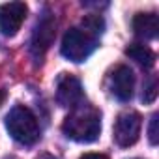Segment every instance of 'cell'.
Masks as SVG:
<instances>
[{"label": "cell", "mask_w": 159, "mask_h": 159, "mask_svg": "<svg viewBox=\"0 0 159 159\" xmlns=\"http://www.w3.org/2000/svg\"><path fill=\"white\" fill-rule=\"evenodd\" d=\"M6 129L10 131L11 139L17 140L19 144L25 146H32L39 140V125L38 120L34 116V112L25 107V105H17L13 107L8 116H6Z\"/></svg>", "instance_id": "7a4b0ae2"}, {"label": "cell", "mask_w": 159, "mask_h": 159, "mask_svg": "<svg viewBox=\"0 0 159 159\" xmlns=\"http://www.w3.org/2000/svg\"><path fill=\"white\" fill-rule=\"evenodd\" d=\"M125 54L131 60H135L137 64H140L142 67H152L155 64V52L142 43H131L125 49Z\"/></svg>", "instance_id": "30bf717a"}, {"label": "cell", "mask_w": 159, "mask_h": 159, "mask_svg": "<svg viewBox=\"0 0 159 159\" xmlns=\"http://www.w3.org/2000/svg\"><path fill=\"white\" fill-rule=\"evenodd\" d=\"M133 30L144 39H153L159 30V21L155 13H137L133 17Z\"/></svg>", "instance_id": "9c48e42d"}, {"label": "cell", "mask_w": 159, "mask_h": 159, "mask_svg": "<svg viewBox=\"0 0 159 159\" xmlns=\"http://www.w3.org/2000/svg\"><path fill=\"white\" fill-rule=\"evenodd\" d=\"M159 116L157 114H153L152 116V120H150V127H148V139H150V142L152 144H157V140H159V133H157V120Z\"/></svg>", "instance_id": "8fae6325"}, {"label": "cell", "mask_w": 159, "mask_h": 159, "mask_svg": "<svg viewBox=\"0 0 159 159\" xmlns=\"http://www.w3.org/2000/svg\"><path fill=\"white\" fill-rule=\"evenodd\" d=\"M98 47L96 36L84 28H69L62 39V54L71 62H84Z\"/></svg>", "instance_id": "3957f363"}, {"label": "cell", "mask_w": 159, "mask_h": 159, "mask_svg": "<svg viewBox=\"0 0 159 159\" xmlns=\"http://www.w3.org/2000/svg\"><path fill=\"white\" fill-rule=\"evenodd\" d=\"M28 8L25 2H8L0 6V32H2L6 38L15 36L25 19H26Z\"/></svg>", "instance_id": "8992f818"}, {"label": "cell", "mask_w": 159, "mask_h": 159, "mask_svg": "<svg viewBox=\"0 0 159 159\" xmlns=\"http://www.w3.org/2000/svg\"><path fill=\"white\" fill-rule=\"evenodd\" d=\"M81 159H109V157L103 155V153H84Z\"/></svg>", "instance_id": "4fadbf2b"}, {"label": "cell", "mask_w": 159, "mask_h": 159, "mask_svg": "<svg viewBox=\"0 0 159 159\" xmlns=\"http://www.w3.org/2000/svg\"><path fill=\"white\" fill-rule=\"evenodd\" d=\"M140 129H142V118L139 112H124L116 118L114 124V140L118 146L122 148H129L133 146L139 137H140Z\"/></svg>", "instance_id": "5b68a950"}, {"label": "cell", "mask_w": 159, "mask_h": 159, "mask_svg": "<svg viewBox=\"0 0 159 159\" xmlns=\"http://www.w3.org/2000/svg\"><path fill=\"white\" fill-rule=\"evenodd\" d=\"M54 36H56V19L51 11H45L36 25L34 34H32V41H30V52H32L36 62L43 60L45 52L49 51V47L54 41Z\"/></svg>", "instance_id": "277c9868"}, {"label": "cell", "mask_w": 159, "mask_h": 159, "mask_svg": "<svg viewBox=\"0 0 159 159\" xmlns=\"http://www.w3.org/2000/svg\"><path fill=\"white\" fill-rule=\"evenodd\" d=\"M41 159H45V157H41Z\"/></svg>", "instance_id": "9a60e30c"}, {"label": "cell", "mask_w": 159, "mask_h": 159, "mask_svg": "<svg viewBox=\"0 0 159 159\" xmlns=\"http://www.w3.org/2000/svg\"><path fill=\"white\" fill-rule=\"evenodd\" d=\"M62 131L67 139L75 142H94L98 140L101 133V112L94 109L92 105H79L73 109V112L64 120Z\"/></svg>", "instance_id": "6da1fadb"}, {"label": "cell", "mask_w": 159, "mask_h": 159, "mask_svg": "<svg viewBox=\"0 0 159 159\" xmlns=\"http://www.w3.org/2000/svg\"><path fill=\"white\" fill-rule=\"evenodd\" d=\"M2 101H4V92L0 90V105H2Z\"/></svg>", "instance_id": "5bb4252c"}, {"label": "cell", "mask_w": 159, "mask_h": 159, "mask_svg": "<svg viewBox=\"0 0 159 159\" xmlns=\"http://www.w3.org/2000/svg\"><path fill=\"white\" fill-rule=\"evenodd\" d=\"M83 84L73 75H62L56 84V101L66 109H75L83 103Z\"/></svg>", "instance_id": "52a82bcc"}, {"label": "cell", "mask_w": 159, "mask_h": 159, "mask_svg": "<svg viewBox=\"0 0 159 159\" xmlns=\"http://www.w3.org/2000/svg\"><path fill=\"white\" fill-rule=\"evenodd\" d=\"M155 96H157V84H155V81H150V84L146 86V90H144V94H142V99H144L146 103H152V101L155 99Z\"/></svg>", "instance_id": "7c38bea8"}, {"label": "cell", "mask_w": 159, "mask_h": 159, "mask_svg": "<svg viewBox=\"0 0 159 159\" xmlns=\"http://www.w3.org/2000/svg\"><path fill=\"white\" fill-rule=\"evenodd\" d=\"M111 92L116 99L120 101H129L133 98V88H135V75L127 66H118L109 79Z\"/></svg>", "instance_id": "ba28073f"}]
</instances>
